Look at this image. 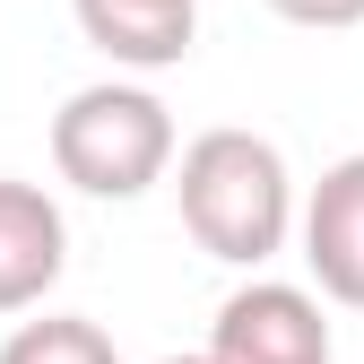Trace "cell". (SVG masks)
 <instances>
[{"instance_id":"1","label":"cell","mask_w":364,"mask_h":364,"mask_svg":"<svg viewBox=\"0 0 364 364\" xmlns=\"http://www.w3.org/2000/svg\"><path fill=\"white\" fill-rule=\"evenodd\" d=\"M173 200H182V235L225 269L278 260L287 235L304 225L295 173H287L278 139H260V130H200L173 165Z\"/></svg>"},{"instance_id":"2","label":"cell","mask_w":364,"mask_h":364,"mask_svg":"<svg viewBox=\"0 0 364 364\" xmlns=\"http://www.w3.org/2000/svg\"><path fill=\"white\" fill-rule=\"evenodd\" d=\"M53 173L87 200H139L173 173V113L139 78H96L53 113Z\"/></svg>"},{"instance_id":"3","label":"cell","mask_w":364,"mask_h":364,"mask_svg":"<svg viewBox=\"0 0 364 364\" xmlns=\"http://www.w3.org/2000/svg\"><path fill=\"white\" fill-rule=\"evenodd\" d=\"M330 312L312 287L287 278H252L217 304V330H208V364H330Z\"/></svg>"},{"instance_id":"4","label":"cell","mask_w":364,"mask_h":364,"mask_svg":"<svg viewBox=\"0 0 364 364\" xmlns=\"http://www.w3.org/2000/svg\"><path fill=\"white\" fill-rule=\"evenodd\" d=\"M304 269L321 304H347L364 312V156H338L321 182L304 191Z\"/></svg>"},{"instance_id":"5","label":"cell","mask_w":364,"mask_h":364,"mask_svg":"<svg viewBox=\"0 0 364 364\" xmlns=\"http://www.w3.org/2000/svg\"><path fill=\"white\" fill-rule=\"evenodd\" d=\"M70 269V225L43 182L0 173V312H35Z\"/></svg>"},{"instance_id":"6","label":"cell","mask_w":364,"mask_h":364,"mask_svg":"<svg viewBox=\"0 0 364 364\" xmlns=\"http://www.w3.org/2000/svg\"><path fill=\"white\" fill-rule=\"evenodd\" d=\"M70 9L113 70H173L200 43V0H70Z\"/></svg>"},{"instance_id":"7","label":"cell","mask_w":364,"mask_h":364,"mask_svg":"<svg viewBox=\"0 0 364 364\" xmlns=\"http://www.w3.org/2000/svg\"><path fill=\"white\" fill-rule=\"evenodd\" d=\"M0 364H122V355L87 312H43V321H18L0 338Z\"/></svg>"},{"instance_id":"8","label":"cell","mask_w":364,"mask_h":364,"mask_svg":"<svg viewBox=\"0 0 364 364\" xmlns=\"http://www.w3.org/2000/svg\"><path fill=\"white\" fill-rule=\"evenodd\" d=\"M287 26H312V35H347V26H364V0H269Z\"/></svg>"},{"instance_id":"9","label":"cell","mask_w":364,"mask_h":364,"mask_svg":"<svg viewBox=\"0 0 364 364\" xmlns=\"http://www.w3.org/2000/svg\"><path fill=\"white\" fill-rule=\"evenodd\" d=\"M165 364H208V355H165Z\"/></svg>"}]
</instances>
